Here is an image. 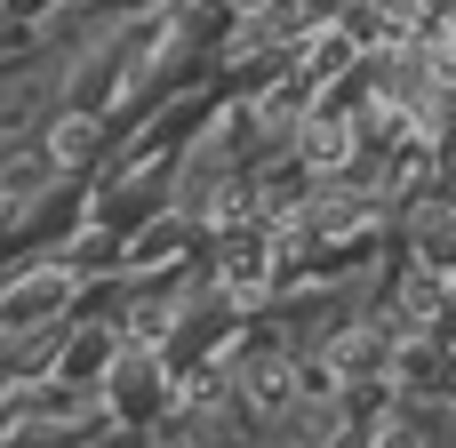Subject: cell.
Segmentation results:
<instances>
[{"label": "cell", "instance_id": "1", "mask_svg": "<svg viewBox=\"0 0 456 448\" xmlns=\"http://www.w3.org/2000/svg\"><path fill=\"white\" fill-rule=\"evenodd\" d=\"M64 289H72L64 273H32V281H16V289L0 297V321H8V329H32V321H48V313L64 305Z\"/></svg>", "mask_w": 456, "mask_h": 448}, {"label": "cell", "instance_id": "2", "mask_svg": "<svg viewBox=\"0 0 456 448\" xmlns=\"http://www.w3.org/2000/svg\"><path fill=\"white\" fill-rule=\"evenodd\" d=\"M16 448H80V433H64V425H32V433H16Z\"/></svg>", "mask_w": 456, "mask_h": 448}]
</instances>
